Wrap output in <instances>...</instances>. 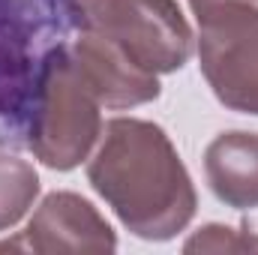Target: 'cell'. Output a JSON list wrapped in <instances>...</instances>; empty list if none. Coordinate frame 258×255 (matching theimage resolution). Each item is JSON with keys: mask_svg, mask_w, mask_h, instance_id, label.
<instances>
[{"mask_svg": "<svg viewBox=\"0 0 258 255\" xmlns=\"http://www.w3.org/2000/svg\"><path fill=\"white\" fill-rule=\"evenodd\" d=\"M87 180L141 240H171L198 207L192 177L165 129L138 117L102 126Z\"/></svg>", "mask_w": 258, "mask_h": 255, "instance_id": "obj_1", "label": "cell"}, {"mask_svg": "<svg viewBox=\"0 0 258 255\" xmlns=\"http://www.w3.org/2000/svg\"><path fill=\"white\" fill-rule=\"evenodd\" d=\"M99 135L102 102L81 75L69 42L60 39L48 48L39 66L24 147H30L42 165L54 171H72L90 159Z\"/></svg>", "mask_w": 258, "mask_h": 255, "instance_id": "obj_2", "label": "cell"}, {"mask_svg": "<svg viewBox=\"0 0 258 255\" xmlns=\"http://www.w3.org/2000/svg\"><path fill=\"white\" fill-rule=\"evenodd\" d=\"M63 27L99 33L153 75L177 72L192 57L195 36L174 0H51Z\"/></svg>", "mask_w": 258, "mask_h": 255, "instance_id": "obj_3", "label": "cell"}, {"mask_svg": "<svg viewBox=\"0 0 258 255\" xmlns=\"http://www.w3.org/2000/svg\"><path fill=\"white\" fill-rule=\"evenodd\" d=\"M63 30L51 0H0V150L24 144L39 66Z\"/></svg>", "mask_w": 258, "mask_h": 255, "instance_id": "obj_4", "label": "cell"}, {"mask_svg": "<svg viewBox=\"0 0 258 255\" xmlns=\"http://www.w3.org/2000/svg\"><path fill=\"white\" fill-rule=\"evenodd\" d=\"M198 60L213 96L243 114H258V3L198 21Z\"/></svg>", "mask_w": 258, "mask_h": 255, "instance_id": "obj_5", "label": "cell"}, {"mask_svg": "<svg viewBox=\"0 0 258 255\" xmlns=\"http://www.w3.org/2000/svg\"><path fill=\"white\" fill-rule=\"evenodd\" d=\"M24 246L33 252H114L117 237L105 216L75 192H51L33 210Z\"/></svg>", "mask_w": 258, "mask_h": 255, "instance_id": "obj_6", "label": "cell"}, {"mask_svg": "<svg viewBox=\"0 0 258 255\" xmlns=\"http://www.w3.org/2000/svg\"><path fill=\"white\" fill-rule=\"evenodd\" d=\"M69 51L93 93L99 96L102 108L123 111L159 96V78L132 63L114 42L99 33H78V39L69 42Z\"/></svg>", "mask_w": 258, "mask_h": 255, "instance_id": "obj_7", "label": "cell"}, {"mask_svg": "<svg viewBox=\"0 0 258 255\" xmlns=\"http://www.w3.org/2000/svg\"><path fill=\"white\" fill-rule=\"evenodd\" d=\"M204 174L213 195L237 210L258 207V132H222L204 150Z\"/></svg>", "mask_w": 258, "mask_h": 255, "instance_id": "obj_8", "label": "cell"}, {"mask_svg": "<svg viewBox=\"0 0 258 255\" xmlns=\"http://www.w3.org/2000/svg\"><path fill=\"white\" fill-rule=\"evenodd\" d=\"M36 195H39L36 168L21 156L0 150V231L18 225L30 213Z\"/></svg>", "mask_w": 258, "mask_h": 255, "instance_id": "obj_9", "label": "cell"}, {"mask_svg": "<svg viewBox=\"0 0 258 255\" xmlns=\"http://www.w3.org/2000/svg\"><path fill=\"white\" fill-rule=\"evenodd\" d=\"M183 252H258V234L228 225H204L183 243Z\"/></svg>", "mask_w": 258, "mask_h": 255, "instance_id": "obj_10", "label": "cell"}, {"mask_svg": "<svg viewBox=\"0 0 258 255\" xmlns=\"http://www.w3.org/2000/svg\"><path fill=\"white\" fill-rule=\"evenodd\" d=\"M258 0H189V9L198 21L204 18H213L225 9H234V6H255Z\"/></svg>", "mask_w": 258, "mask_h": 255, "instance_id": "obj_11", "label": "cell"}]
</instances>
